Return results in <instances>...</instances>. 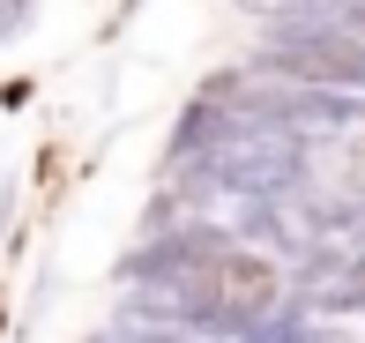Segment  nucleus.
Instances as JSON below:
<instances>
[{
	"label": "nucleus",
	"mask_w": 365,
	"mask_h": 343,
	"mask_svg": "<svg viewBox=\"0 0 365 343\" xmlns=\"http://www.w3.org/2000/svg\"><path fill=\"white\" fill-rule=\"evenodd\" d=\"M313 8L328 15L336 30H351V38H365V0H313Z\"/></svg>",
	"instance_id": "1"
},
{
	"label": "nucleus",
	"mask_w": 365,
	"mask_h": 343,
	"mask_svg": "<svg viewBox=\"0 0 365 343\" xmlns=\"http://www.w3.org/2000/svg\"><path fill=\"white\" fill-rule=\"evenodd\" d=\"M239 15H254V23H284V15H298L306 0H231Z\"/></svg>",
	"instance_id": "2"
},
{
	"label": "nucleus",
	"mask_w": 365,
	"mask_h": 343,
	"mask_svg": "<svg viewBox=\"0 0 365 343\" xmlns=\"http://www.w3.org/2000/svg\"><path fill=\"white\" fill-rule=\"evenodd\" d=\"M97 343H194V336H172V329H127V321H120V329H105Z\"/></svg>",
	"instance_id": "3"
}]
</instances>
